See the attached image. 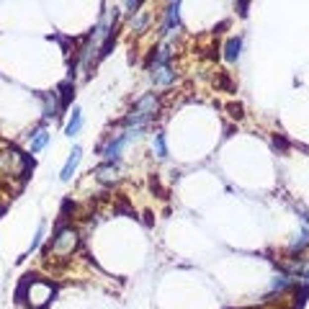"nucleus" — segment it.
Returning a JSON list of instances; mask_svg holds the SVG:
<instances>
[{"label": "nucleus", "mask_w": 309, "mask_h": 309, "mask_svg": "<svg viewBox=\"0 0 309 309\" xmlns=\"http://www.w3.org/2000/svg\"><path fill=\"white\" fill-rule=\"evenodd\" d=\"M80 126H83V111H80V106H75V108H72V116H70V121H67V126H64V134H67V137H75L77 132H80Z\"/></svg>", "instance_id": "0eeeda50"}, {"label": "nucleus", "mask_w": 309, "mask_h": 309, "mask_svg": "<svg viewBox=\"0 0 309 309\" xmlns=\"http://www.w3.org/2000/svg\"><path fill=\"white\" fill-rule=\"evenodd\" d=\"M145 23H147V18H145V16H139V18L134 21V29H137V31H139V29H145Z\"/></svg>", "instance_id": "2eb2a0df"}, {"label": "nucleus", "mask_w": 309, "mask_h": 309, "mask_svg": "<svg viewBox=\"0 0 309 309\" xmlns=\"http://www.w3.org/2000/svg\"><path fill=\"white\" fill-rule=\"evenodd\" d=\"M96 175L103 180V183H111V180L119 178V165H116V162H103L96 170Z\"/></svg>", "instance_id": "6e6552de"}, {"label": "nucleus", "mask_w": 309, "mask_h": 309, "mask_svg": "<svg viewBox=\"0 0 309 309\" xmlns=\"http://www.w3.org/2000/svg\"><path fill=\"white\" fill-rule=\"evenodd\" d=\"M80 157H83V147H72V152H70V157H67V162H64V167H62V173H59V180H67L72 178V173H75V167L80 165Z\"/></svg>", "instance_id": "20e7f679"}, {"label": "nucleus", "mask_w": 309, "mask_h": 309, "mask_svg": "<svg viewBox=\"0 0 309 309\" xmlns=\"http://www.w3.org/2000/svg\"><path fill=\"white\" fill-rule=\"evenodd\" d=\"M154 150H157V157H165V154H167V147H165V134H157V137H154Z\"/></svg>", "instance_id": "9b49d317"}, {"label": "nucleus", "mask_w": 309, "mask_h": 309, "mask_svg": "<svg viewBox=\"0 0 309 309\" xmlns=\"http://www.w3.org/2000/svg\"><path fill=\"white\" fill-rule=\"evenodd\" d=\"M23 291H26V302H29L34 309H44L52 302V296H54V286L42 281V278H36V276L34 278L29 276V281L23 283Z\"/></svg>", "instance_id": "f03ea898"}, {"label": "nucleus", "mask_w": 309, "mask_h": 309, "mask_svg": "<svg viewBox=\"0 0 309 309\" xmlns=\"http://www.w3.org/2000/svg\"><path fill=\"white\" fill-rule=\"evenodd\" d=\"M42 237H44V222L39 224V229H36V237L31 240V248H29V253H34V250L39 248V245H42Z\"/></svg>", "instance_id": "f8f14e48"}, {"label": "nucleus", "mask_w": 309, "mask_h": 309, "mask_svg": "<svg viewBox=\"0 0 309 309\" xmlns=\"http://www.w3.org/2000/svg\"><path fill=\"white\" fill-rule=\"evenodd\" d=\"M47 142H49V132H47V129H39L36 134H31V142H29V150H31V154L42 152V150L47 147Z\"/></svg>", "instance_id": "9d476101"}, {"label": "nucleus", "mask_w": 309, "mask_h": 309, "mask_svg": "<svg viewBox=\"0 0 309 309\" xmlns=\"http://www.w3.org/2000/svg\"><path fill=\"white\" fill-rule=\"evenodd\" d=\"M307 245H309V232L304 229L302 235H299V240L294 242V250H302V248H307Z\"/></svg>", "instance_id": "ddd939ff"}, {"label": "nucleus", "mask_w": 309, "mask_h": 309, "mask_svg": "<svg viewBox=\"0 0 309 309\" xmlns=\"http://www.w3.org/2000/svg\"><path fill=\"white\" fill-rule=\"evenodd\" d=\"M77 242H80L77 232L72 227H62V229H57L54 240H52V245H49V255H54V258H70L75 253V248H77Z\"/></svg>", "instance_id": "7ed1b4c3"}, {"label": "nucleus", "mask_w": 309, "mask_h": 309, "mask_svg": "<svg viewBox=\"0 0 309 309\" xmlns=\"http://www.w3.org/2000/svg\"><path fill=\"white\" fill-rule=\"evenodd\" d=\"M178 10H180L178 3H170V5H167V10H165V31H173V29H178V26H180Z\"/></svg>", "instance_id": "1a4fd4ad"}, {"label": "nucleus", "mask_w": 309, "mask_h": 309, "mask_svg": "<svg viewBox=\"0 0 309 309\" xmlns=\"http://www.w3.org/2000/svg\"><path fill=\"white\" fill-rule=\"evenodd\" d=\"M152 80H154V85H170L175 80V72H173L170 64H162V67H154Z\"/></svg>", "instance_id": "39448f33"}, {"label": "nucleus", "mask_w": 309, "mask_h": 309, "mask_svg": "<svg viewBox=\"0 0 309 309\" xmlns=\"http://www.w3.org/2000/svg\"><path fill=\"white\" fill-rule=\"evenodd\" d=\"M240 49H242V39H240V36L227 39V44H224V59H227V62H237Z\"/></svg>", "instance_id": "423d86ee"}, {"label": "nucleus", "mask_w": 309, "mask_h": 309, "mask_svg": "<svg viewBox=\"0 0 309 309\" xmlns=\"http://www.w3.org/2000/svg\"><path fill=\"white\" fill-rule=\"evenodd\" d=\"M289 283H291V281H289L286 276H281V278L273 281V289H283V286H289Z\"/></svg>", "instance_id": "4468645a"}, {"label": "nucleus", "mask_w": 309, "mask_h": 309, "mask_svg": "<svg viewBox=\"0 0 309 309\" xmlns=\"http://www.w3.org/2000/svg\"><path fill=\"white\" fill-rule=\"evenodd\" d=\"M154 111H157V96L150 93V96H145V98H139L134 106H132L129 116L124 119V126H126V129H134V126L145 129V124L154 116Z\"/></svg>", "instance_id": "f257e3e1"}]
</instances>
